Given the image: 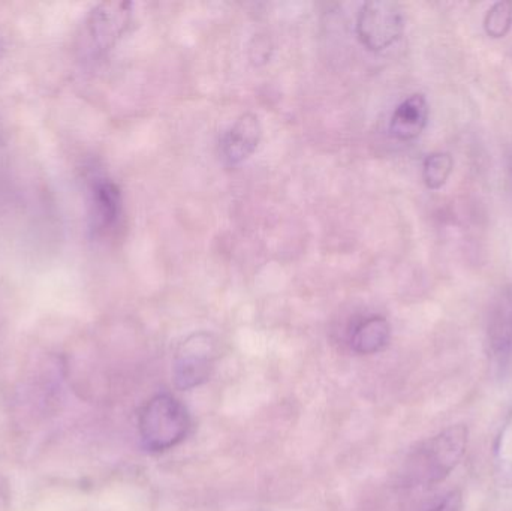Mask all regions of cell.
<instances>
[{"label":"cell","mask_w":512,"mask_h":511,"mask_svg":"<svg viewBox=\"0 0 512 511\" xmlns=\"http://www.w3.org/2000/svg\"><path fill=\"white\" fill-rule=\"evenodd\" d=\"M468 444V426L463 423L448 426L409 453L403 479L408 485L418 488H432L445 482L465 458Z\"/></svg>","instance_id":"1"},{"label":"cell","mask_w":512,"mask_h":511,"mask_svg":"<svg viewBox=\"0 0 512 511\" xmlns=\"http://www.w3.org/2000/svg\"><path fill=\"white\" fill-rule=\"evenodd\" d=\"M191 431V416L185 405L168 395L153 396L138 416V432L144 449L167 452L185 441Z\"/></svg>","instance_id":"2"},{"label":"cell","mask_w":512,"mask_h":511,"mask_svg":"<svg viewBox=\"0 0 512 511\" xmlns=\"http://www.w3.org/2000/svg\"><path fill=\"white\" fill-rule=\"evenodd\" d=\"M405 29V17L399 3L375 0L364 3L357 18V35L367 50H387L399 41Z\"/></svg>","instance_id":"3"},{"label":"cell","mask_w":512,"mask_h":511,"mask_svg":"<svg viewBox=\"0 0 512 511\" xmlns=\"http://www.w3.org/2000/svg\"><path fill=\"white\" fill-rule=\"evenodd\" d=\"M218 341L209 333L189 336L174 360V383L177 389L191 390L209 381L218 359Z\"/></svg>","instance_id":"4"},{"label":"cell","mask_w":512,"mask_h":511,"mask_svg":"<svg viewBox=\"0 0 512 511\" xmlns=\"http://www.w3.org/2000/svg\"><path fill=\"white\" fill-rule=\"evenodd\" d=\"M131 3L108 2L96 6L87 18V35L96 53L110 50L131 21Z\"/></svg>","instance_id":"5"},{"label":"cell","mask_w":512,"mask_h":511,"mask_svg":"<svg viewBox=\"0 0 512 511\" xmlns=\"http://www.w3.org/2000/svg\"><path fill=\"white\" fill-rule=\"evenodd\" d=\"M487 347L496 365L502 366L512 356V285L499 290L490 306L487 321Z\"/></svg>","instance_id":"6"},{"label":"cell","mask_w":512,"mask_h":511,"mask_svg":"<svg viewBox=\"0 0 512 511\" xmlns=\"http://www.w3.org/2000/svg\"><path fill=\"white\" fill-rule=\"evenodd\" d=\"M262 137L261 123L252 113L243 114L222 138L221 153L228 165H239L254 155Z\"/></svg>","instance_id":"7"},{"label":"cell","mask_w":512,"mask_h":511,"mask_svg":"<svg viewBox=\"0 0 512 511\" xmlns=\"http://www.w3.org/2000/svg\"><path fill=\"white\" fill-rule=\"evenodd\" d=\"M90 218L93 230L110 233L120 222L123 213L122 192L108 179H96L90 188Z\"/></svg>","instance_id":"8"},{"label":"cell","mask_w":512,"mask_h":511,"mask_svg":"<svg viewBox=\"0 0 512 511\" xmlns=\"http://www.w3.org/2000/svg\"><path fill=\"white\" fill-rule=\"evenodd\" d=\"M429 120V104L423 93H414L400 102L390 122V134L396 140L411 141L420 137Z\"/></svg>","instance_id":"9"},{"label":"cell","mask_w":512,"mask_h":511,"mask_svg":"<svg viewBox=\"0 0 512 511\" xmlns=\"http://www.w3.org/2000/svg\"><path fill=\"white\" fill-rule=\"evenodd\" d=\"M391 326L387 318L372 315L352 327L349 345L358 354H376L390 344Z\"/></svg>","instance_id":"10"},{"label":"cell","mask_w":512,"mask_h":511,"mask_svg":"<svg viewBox=\"0 0 512 511\" xmlns=\"http://www.w3.org/2000/svg\"><path fill=\"white\" fill-rule=\"evenodd\" d=\"M493 471L501 488L512 489V408L493 447Z\"/></svg>","instance_id":"11"},{"label":"cell","mask_w":512,"mask_h":511,"mask_svg":"<svg viewBox=\"0 0 512 511\" xmlns=\"http://www.w3.org/2000/svg\"><path fill=\"white\" fill-rule=\"evenodd\" d=\"M453 156L447 152H436L427 156L423 164V180L427 188L441 189L453 173Z\"/></svg>","instance_id":"12"},{"label":"cell","mask_w":512,"mask_h":511,"mask_svg":"<svg viewBox=\"0 0 512 511\" xmlns=\"http://www.w3.org/2000/svg\"><path fill=\"white\" fill-rule=\"evenodd\" d=\"M512 29V2H498L487 11L484 30L493 39L505 38Z\"/></svg>","instance_id":"13"},{"label":"cell","mask_w":512,"mask_h":511,"mask_svg":"<svg viewBox=\"0 0 512 511\" xmlns=\"http://www.w3.org/2000/svg\"><path fill=\"white\" fill-rule=\"evenodd\" d=\"M429 511H463L462 492H450V494L445 495V497Z\"/></svg>","instance_id":"14"},{"label":"cell","mask_w":512,"mask_h":511,"mask_svg":"<svg viewBox=\"0 0 512 511\" xmlns=\"http://www.w3.org/2000/svg\"><path fill=\"white\" fill-rule=\"evenodd\" d=\"M6 498H8V495L5 494L3 486H0V511H5L6 509Z\"/></svg>","instance_id":"15"}]
</instances>
